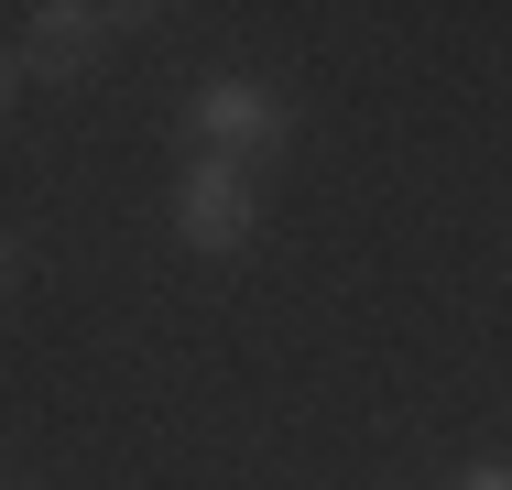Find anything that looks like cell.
Wrapping results in <instances>:
<instances>
[{"instance_id": "1", "label": "cell", "mask_w": 512, "mask_h": 490, "mask_svg": "<svg viewBox=\"0 0 512 490\" xmlns=\"http://www.w3.org/2000/svg\"><path fill=\"white\" fill-rule=\"evenodd\" d=\"M251 229H262V175L197 153V164L175 175V240H186V251H240Z\"/></svg>"}, {"instance_id": "2", "label": "cell", "mask_w": 512, "mask_h": 490, "mask_svg": "<svg viewBox=\"0 0 512 490\" xmlns=\"http://www.w3.org/2000/svg\"><path fill=\"white\" fill-rule=\"evenodd\" d=\"M186 120H197V142L218 164H262V153L284 142V98L262 88V77H207Z\"/></svg>"}, {"instance_id": "3", "label": "cell", "mask_w": 512, "mask_h": 490, "mask_svg": "<svg viewBox=\"0 0 512 490\" xmlns=\"http://www.w3.org/2000/svg\"><path fill=\"white\" fill-rule=\"evenodd\" d=\"M109 22H142V11H77V0H44V11H22V77H88Z\"/></svg>"}, {"instance_id": "4", "label": "cell", "mask_w": 512, "mask_h": 490, "mask_svg": "<svg viewBox=\"0 0 512 490\" xmlns=\"http://www.w3.org/2000/svg\"><path fill=\"white\" fill-rule=\"evenodd\" d=\"M447 490H512V458H469V469H458Z\"/></svg>"}, {"instance_id": "5", "label": "cell", "mask_w": 512, "mask_h": 490, "mask_svg": "<svg viewBox=\"0 0 512 490\" xmlns=\"http://www.w3.org/2000/svg\"><path fill=\"white\" fill-rule=\"evenodd\" d=\"M11 98H22V55L0 44V120H11Z\"/></svg>"}, {"instance_id": "6", "label": "cell", "mask_w": 512, "mask_h": 490, "mask_svg": "<svg viewBox=\"0 0 512 490\" xmlns=\"http://www.w3.org/2000/svg\"><path fill=\"white\" fill-rule=\"evenodd\" d=\"M22 284V240H11V229H0V294Z\"/></svg>"}, {"instance_id": "7", "label": "cell", "mask_w": 512, "mask_h": 490, "mask_svg": "<svg viewBox=\"0 0 512 490\" xmlns=\"http://www.w3.org/2000/svg\"><path fill=\"white\" fill-rule=\"evenodd\" d=\"M0 490H11V480H0Z\"/></svg>"}]
</instances>
